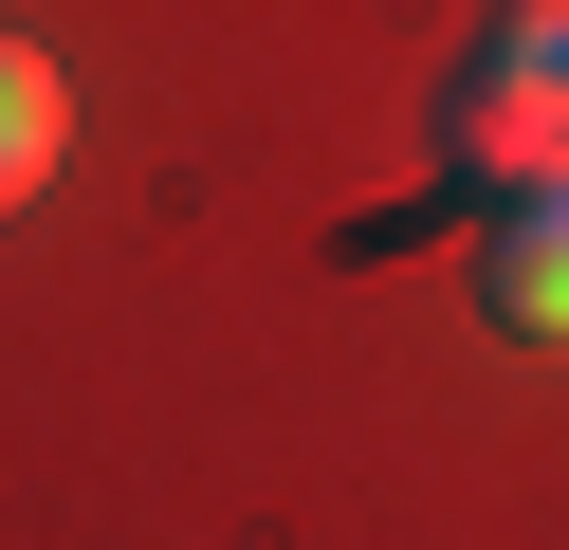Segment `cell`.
<instances>
[{
    "label": "cell",
    "instance_id": "1",
    "mask_svg": "<svg viewBox=\"0 0 569 550\" xmlns=\"http://www.w3.org/2000/svg\"><path fill=\"white\" fill-rule=\"evenodd\" d=\"M569 183V0H496L478 56L441 73V202H532Z\"/></svg>",
    "mask_w": 569,
    "mask_h": 550
},
{
    "label": "cell",
    "instance_id": "2",
    "mask_svg": "<svg viewBox=\"0 0 569 550\" xmlns=\"http://www.w3.org/2000/svg\"><path fill=\"white\" fill-rule=\"evenodd\" d=\"M496 330H532V349H569V183H532V202H496V257H478Z\"/></svg>",
    "mask_w": 569,
    "mask_h": 550
},
{
    "label": "cell",
    "instance_id": "3",
    "mask_svg": "<svg viewBox=\"0 0 569 550\" xmlns=\"http://www.w3.org/2000/svg\"><path fill=\"white\" fill-rule=\"evenodd\" d=\"M56 147H74V92H56V56H38V37H0V202H38V183H56Z\"/></svg>",
    "mask_w": 569,
    "mask_h": 550
}]
</instances>
